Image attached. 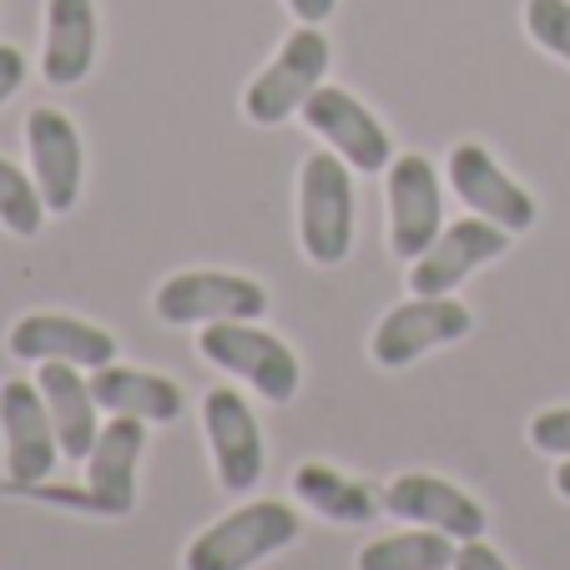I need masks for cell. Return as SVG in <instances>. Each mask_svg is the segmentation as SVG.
<instances>
[{
	"label": "cell",
	"mask_w": 570,
	"mask_h": 570,
	"mask_svg": "<svg viewBox=\"0 0 570 570\" xmlns=\"http://www.w3.org/2000/svg\"><path fill=\"white\" fill-rule=\"evenodd\" d=\"M21 87H26V56L16 51V46L0 41V107H6Z\"/></svg>",
	"instance_id": "26"
},
{
	"label": "cell",
	"mask_w": 570,
	"mask_h": 570,
	"mask_svg": "<svg viewBox=\"0 0 570 570\" xmlns=\"http://www.w3.org/2000/svg\"><path fill=\"white\" fill-rule=\"evenodd\" d=\"M354 167L338 151H313L298 173V243L308 253V263L338 268L354 253Z\"/></svg>",
	"instance_id": "1"
},
{
	"label": "cell",
	"mask_w": 570,
	"mask_h": 570,
	"mask_svg": "<svg viewBox=\"0 0 570 570\" xmlns=\"http://www.w3.org/2000/svg\"><path fill=\"white\" fill-rule=\"evenodd\" d=\"M454 550H460V540L414 525V530H399V535H384V540H374V546H364L354 570H450Z\"/></svg>",
	"instance_id": "21"
},
{
	"label": "cell",
	"mask_w": 570,
	"mask_h": 570,
	"mask_svg": "<svg viewBox=\"0 0 570 570\" xmlns=\"http://www.w3.org/2000/svg\"><path fill=\"white\" fill-rule=\"evenodd\" d=\"M141 454H147V424L111 414V424H101L87 454V505L97 515H131Z\"/></svg>",
	"instance_id": "16"
},
{
	"label": "cell",
	"mask_w": 570,
	"mask_h": 570,
	"mask_svg": "<svg viewBox=\"0 0 570 570\" xmlns=\"http://www.w3.org/2000/svg\"><path fill=\"white\" fill-rule=\"evenodd\" d=\"M470 328H474V313L460 298H450V293H440V298L414 293V298H404L399 308H389L379 318L374 338H368V354H374L379 368H404L414 358L434 354V348L470 338Z\"/></svg>",
	"instance_id": "6"
},
{
	"label": "cell",
	"mask_w": 570,
	"mask_h": 570,
	"mask_svg": "<svg viewBox=\"0 0 570 570\" xmlns=\"http://www.w3.org/2000/svg\"><path fill=\"white\" fill-rule=\"evenodd\" d=\"M444 233V187L424 151L389 161V248L399 263H414Z\"/></svg>",
	"instance_id": "9"
},
{
	"label": "cell",
	"mask_w": 570,
	"mask_h": 570,
	"mask_svg": "<svg viewBox=\"0 0 570 570\" xmlns=\"http://www.w3.org/2000/svg\"><path fill=\"white\" fill-rule=\"evenodd\" d=\"M530 444L550 460H570V404H556V410H540L530 420Z\"/></svg>",
	"instance_id": "24"
},
{
	"label": "cell",
	"mask_w": 570,
	"mask_h": 570,
	"mask_svg": "<svg viewBox=\"0 0 570 570\" xmlns=\"http://www.w3.org/2000/svg\"><path fill=\"white\" fill-rule=\"evenodd\" d=\"M328 61H334L328 36H323L318 26H298V31L283 41V51L248 81V91H243V117H248L253 127H283L288 117H298L303 101L323 87Z\"/></svg>",
	"instance_id": "4"
},
{
	"label": "cell",
	"mask_w": 570,
	"mask_h": 570,
	"mask_svg": "<svg viewBox=\"0 0 570 570\" xmlns=\"http://www.w3.org/2000/svg\"><path fill=\"white\" fill-rule=\"evenodd\" d=\"M338 0H288V11L298 16V26H323L328 16H334Z\"/></svg>",
	"instance_id": "27"
},
{
	"label": "cell",
	"mask_w": 570,
	"mask_h": 570,
	"mask_svg": "<svg viewBox=\"0 0 570 570\" xmlns=\"http://www.w3.org/2000/svg\"><path fill=\"white\" fill-rule=\"evenodd\" d=\"M203 434H207V450H213L217 484H223L227 495H243V490H253L263 480V460H268L263 430H258L253 404L237 389H207Z\"/></svg>",
	"instance_id": "10"
},
{
	"label": "cell",
	"mask_w": 570,
	"mask_h": 570,
	"mask_svg": "<svg viewBox=\"0 0 570 570\" xmlns=\"http://www.w3.org/2000/svg\"><path fill=\"white\" fill-rule=\"evenodd\" d=\"M444 177H450V187L460 193V203L470 207L474 217H490V223L505 227V233H530V227H535V197H530L480 141H460V147L450 151V161H444Z\"/></svg>",
	"instance_id": "12"
},
{
	"label": "cell",
	"mask_w": 570,
	"mask_h": 570,
	"mask_svg": "<svg viewBox=\"0 0 570 570\" xmlns=\"http://www.w3.org/2000/svg\"><path fill=\"white\" fill-rule=\"evenodd\" d=\"M91 394L107 414H127L141 424H177L183 420V389L173 379L147 374V368H127V364H107L91 368Z\"/></svg>",
	"instance_id": "18"
},
{
	"label": "cell",
	"mask_w": 570,
	"mask_h": 570,
	"mask_svg": "<svg viewBox=\"0 0 570 570\" xmlns=\"http://www.w3.org/2000/svg\"><path fill=\"white\" fill-rule=\"evenodd\" d=\"M556 495L570 500V460H560V470H556Z\"/></svg>",
	"instance_id": "28"
},
{
	"label": "cell",
	"mask_w": 570,
	"mask_h": 570,
	"mask_svg": "<svg viewBox=\"0 0 570 570\" xmlns=\"http://www.w3.org/2000/svg\"><path fill=\"white\" fill-rule=\"evenodd\" d=\"M293 495H298L313 515L334 520V525H364V520H374L379 505H384V495H374L364 480H354V474L334 470V464H323V460H308L293 470Z\"/></svg>",
	"instance_id": "20"
},
{
	"label": "cell",
	"mask_w": 570,
	"mask_h": 570,
	"mask_svg": "<svg viewBox=\"0 0 570 570\" xmlns=\"http://www.w3.org/2000/svg\"><path fill=\"white\" fill-rule=\"evenodd\" d=\"M510 237H515V233H505V227H495L490 217H474V213L460 217V223H444V233L410 263V288L424 293V298L454 293L474 268L505 258Z\"/></svg>",
	"instance_id": "11"
},
{
	"label": "cell",
	"mask_w": 570,
	"mask_h": 570,
	"mask_svg": "<svg viewBox=\"0 0 570 570\" xmlns=\"http://www.w3.org/2000/svg\"><path fill=\"white\" fill-rule=\"evenodd\" d=\"M384 510L410 525H424V530H440L450 540H480L484 535V505L474 495H464L460 484L440 480V474H394L384 490Z\"/></svg>",
	"instance_id": "15"
},
{
	"label": "cell",
	"mask_w": 570,
	"mask_h": 570,
	"mask_svg": "<svg viewBox=\"0 0 570 570\" xmlns=\"http://www.w3.org/2000/svg\"><path fill=\"white\" fill-rule=\"evenodd\" d=\"M197 354L213 368L243 379L253 394L273 399V404H288L303 384V364L278 334L258 328V323L227 318V323H203V338H197Z\"/></svg>",
	"instance_id": "3"
},
{
	"label": "cell",
	"mask_w": 570,
	"mask_h": 570,
	"mask_svg": "<svg viewBox=\"0 0 570 570\" xmlns=\"http://www.w3.org/2000/svg\"><path fill=\"white\" fill-rule=\"evenodd\" d=\"M450 570H510V560L480 535V540H464V546L454 550V566Z\"/></svg>",
	"instance_id": "25"
},
{
	"label": "cell",
	"mask_w": 570,
	"mask_h": 570,
	"mask_svg": "<svg viewBox=\"0 0 570 570\" xmlns=\"http://www.w3.org/2000/svg\"><path fill=\"white\" fill-rule=\"evenodd\" d=\"M0 434H6V480L16 490H36L61 460L51 410L36 379H6L0 384Z\"/></svg>",
	"instance_id": "7"
},
{
	"label": "cell",
	"mask_w": 570,
	"mask_h": 570,
	"mask_svg": "<svg viewBox=\"0 0 570 570\" xmlns=\"http://www.w3.org/2000/svg\"><path fill=\"white\" fill-rule=\"evenodd\" d=\"M303 520L283 500H248V505L227 510L223 520L193 535L183 556V570H253L268 556L288 550L298 540Z\"/></svg>",
	"instance_id": "2"
},
{
	"label": "cell",
	"mask_w": 570,
	"mask_h": 570,
	"mask_svg": "<svg viewBox=\"0 0 570 570\" xmlns=\"http://www.w3.org/2000/svg\"><path fill=\"white\" fill-rule=\"evenodd\" d=\"M161 323L173 328H203V323H258L268 313V288L248 273H223V268H187L157 288L151 298Z\"/></svg>",
	"instance_id": "5"
},
{
	"label": "cell",
	"mask_w": 570,
	"mask_h": 570,
	"mask_svg": "<svg viewBox=\"0 0 570 570\" xmlns=\"http://www.w3.org/2000/svg\"><path fill=\"white\" fill-rule=\"evenodd\" d=\"M6 348L21 364H76V368L117 364V338L87 318H71V313H26V318L11 323Z\"/></svg>",
	"instance_id": "13"
},
{
	"label": "cell",
	"mask_w": 570,
	"mask_h": 570,
	"mask_svg": "<svg viewBox=\"0 0 570 570\" xmlns=\"http://www.w3.org/2000/svg\"><path fill=\"white\" fill-rule=\"evenodd\" d=\"M97 66V6L91 0H46L41 76L51 87H76Z\"/></svg>",
	"instance_id": "17"
},
{
	"label": "cell",
	"mask_w": 570,
	"mask_h": 570,
	"mask_svg": "<svg viewBox=\"0 0 570 570\" xmlns=\"http://www.w3.org/2000/svg\"><path fill=\"white\" fill-rule=\"evenodd\" d=\"M41 223H46V203H41L36 177L0 157V227L16 237H36Z\"/></svg>",
	"instance_id": "22"
},
{
	"label": "cell",
	"mask_w": 570,
	"mask_h": 570,
	"mask_svg": "<svg viewBox=\"0 0 570 570\" xmlns=\"http://www.w3.org/2000/svg\"><path fill=\"white\" fill-rule=\"evenodd\" d=\"M525 31L540 51L570 61V0H525Z\"/></svg>",
	"instance_id": "23"
},
{
	"label": "cell",
	"mask_w": 570,
	"mask_h": 570,
	"mask_svg": "<svg viewBox=\"0 0 570 570\" xmlns=\"http://www.w3.org/2000/svg\"><path fill=\"white\" fill-rule=\"evenodd\" d=\"M41 384V399L51 410V424H56V440H61V454L66 460H87L91 444H97L101 424H97V394H91V379H81L76 364H41L36 374Z\"/></svg>",
	"instance_id": "19"
},
{
	"label": "cell",
	"mask_w": 570,
	"mask_h": 570,
	"mask_svg": "<svg viewBox=\"0 0 570 570\" xmlns=\"http://www.w3.org/2000/svg\"><path fill=\"white\" fill-rule=\"evenodd\" d=\"M26 151H31V177L41 187L46 213L66 217L81 203V167H87L76 121L56 107H36L26 117Z\"/></svg>",
	"instance_id": "14"
},
{
	"label": "cell",
	"mask_w": 570,
	"mask_h": 570,
	"mask_svg": "<svg viewBox=\"0 0 570 570\" xmlns=\"http://www.w3.org/2000/svg\"><path fill=\"white\" fill-rule=\"evenodd\" d=\"M298 117H303V127H308L313 137L328 141V151H338L354 173H364V177L368 173H389V161H394V141H389L384 121H379L374 111L354 97V91L328 87V81H323V87L303 101Z\"/></svg>",
	"instance_id": "8"
}]
</instances>
